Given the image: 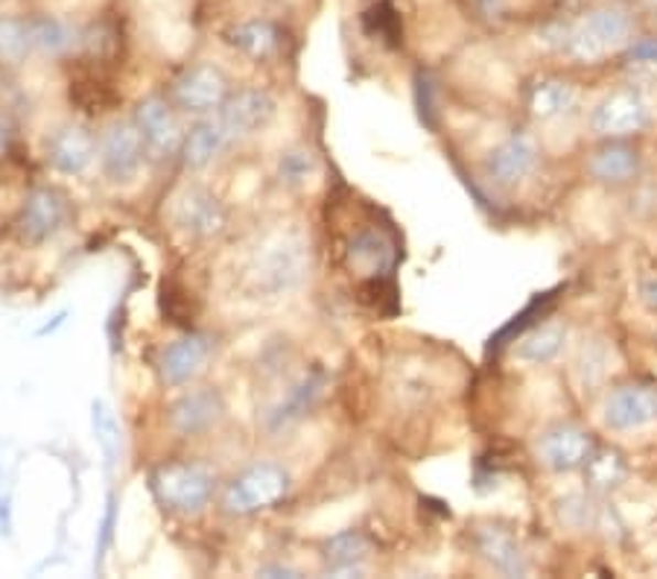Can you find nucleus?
<instances>
[{
	"instance_id": "nucleus-1",
	"label": "nucleus",
	"mask_w": 657,
	"mask_h": 579,
	"mask_svg": "<svg viewBox=\"0 0 657 579\" xmlns=\"http://www.w3.org/2000/svg\"><path fill=\"white\" fill-rule=\"evenodd\" d=\"M634 42L632 9L620 0H600L575 18L567 21L561 51L575 62H600L611 51L628 47Z\"/></svg>"
},
{
	"instance_id": "nucleus-2",
	"label": "nucleus",
	"mask_w": 657,
	"mask_h": 579,
	"mask_svg": "<svg viewBox=\"0 0 657 579\" xmlns=\"http://www.w3.org/2000/svg\"><path fill=\"white\" fill-rule=\"evenodd\" d=\"M150 492L164 513L193 518L205 513L217 495V474L193 460L161 462L150 471Z\"/></svg>"
},
{
	"instance_id": "nucleus-3",
	"label": "nucleus",
	"mask_w": 657,
	"mask_h": 579,
	"mask_svg": "<svg viewBox=\"0 0 657 579\" xmlns=\"http://www.w3.org/2000/svg\"><path fill=\"white\" fill-rule=\"evenodd\" d=\"M308 276V249L295 235H272L251 253L246 285L251 293H290Z\"/></svg>"
},
{
	"instance_id": "nucleus-4",
	"label": "nucleus",
	"mask_w": 657,
	"mask_h": 579,
	"mask_svg": "<svg viewBox=\"0 0 657 579\" xmlns=\"http://www.w3.org/2000/svg\"><path fill=\"white\" fill-rule=\"evenodd\" d=\"M292 478L281 462L258 460L237 471L223 486V510L234 518L267 513L290 495Z\"/></svg>"
},
{
	"instance_id": "nucleus-5",
	"label": "nucleus",
	"mask_w": 657,
	"mask_h": 579,
	"mask_svg": "<svg viewBox=\"0 0 657 579\" xmlns=\"http://www.w3.org/2000/svg\"><path fill=\"white\" fill-rule=\"evenodd\" d=\"M228 94H231L228 74L214 62L187 65L170 85V103L184 115H193V118L214 115L228 100Z\"/></svg>"
},
{
	"instance_id": "nucleus-6",
	"label": "nucleus",
	"mask_w": 657,
	"mask_h": 579,
	"mask_svg": "<svg viewBox=\"0 0 657 579\" xmlns=\"http://www.w3.org/2000/svg\"><path fill=\"white\" fill-rule=\"evenodd\" d=\"M147 156L150 152H147L143 135L134 120H111L97 141V161H100L103 176L115 185H126V182L138 179Z\"/></svg>"
},
{
	"instance_id": "nucleus-7",
	"label": "nucleus",
	"mask_w": 657,
	"mask_h": 579,
	"mask_svg": "<svg viewBox=\"0 0 657 579\" xmlns=\"http://www.w3.org/2000/svg\"><path fill=\"white\" fill-rule=\"evenodd\" d=\"M225 416V398L214 386H191L175 395L166 407V428L175 437L196 439L217 428Z\"/></svg>"
},
{
	"instance_id": "nucleus-8",
	"label": "nucleus",
	"mask_w": 657,
	"mask_h": 579,
	"mask_svg": "<svg viewBox=\"0 0 657 579\" xmlns=\"http://www.w3.org/2000/svg\"><path fill=\"white\" fill-rule=\"evenodd\" d=\"M211 354H214V336L202 334V331H187V334L175 336L173 343L161 349L155 372L159 380L166 389H184L193 380L200 378L205 366H208Z\"/></svg>"
},
{
	"instance_id": "nucleus-9",
	"label": "nucleus",
	"mask_w": 657,
	"mask_h": 579,
	"mask_svg": "<svg viewBox=\"0 0 657 579\" xmlns=\"http://www.w3.org/2000/svg\"><path fill=\"white\" fill-rule=\"evenodd\" d=\"M67 217H71V208H67L65 193L51 185L33 187L18 214V235L33 246L47 244L65 228Z\"/></svg>"
},
{
	"instance_id": "nucleus-10",
	"label": "nucleus",
	"mask_w": 657,
	"mask_h": 579,
	"mask_svg": "<svg viewBox=\"0 0 657 579\" xmlns=\"http://www.w3.org/2000/svg\"><path fill=\"white\" fill-rule=\"evenodd\" d=\"M175 106L159 94H152L147 100L138 103L132 120L138 124L143 135V143H147V152L155 156V159H173L182 152L184 143V129L179 124V115H175Z\"/></svg>"
},
{
	"instance_id": "nucleus-11",
	"label": "nucleus",
	"mask_w": 657,
	"mask_h": 579,
	"mask_svg": "<svg viewBox=\"0 0 657 579\" xmlns=\"http://www.w3.org/2000/svg\"><path fill=\"white\" fill-rule=\"evenodd\" d=\"M173 223L191 240H211L228 228V208L208 187L193 185L175 200Z\"/></svg>"
},
{
	"instance_id": "nucleus-12",
	"label": "nucleus",
	"mask_w": 657,
	"mask_h": 579,
	"mask_svg": "<svg viewBox=\"0 0 657 579\" xmlns=\"http://www.w3.org/2000/svg\"><path fill=\"white\" fill-rule=\"evenodd\" d=\"M274 109H278V103L267 88H240V92L228 94V100L217 109V118L228 138L237 143L267 129L269 120L274 118Z\"/></svg>"
},
{
	"instance_id": "nucleus-13",
	"label": "nucleus",
	"mask_w": 657,
	"mask_h": 579,
	"mask_svg": "<svg viewBox=\"0 0 657 579\" xmlns=\"http://www.w3.org/2000/svg\"><path fill=\"white\" fill-rule=\"evenodd\" d=\"M395 264H398L395 240L380 228H359L345 244V267L351 269V276L368 278L371 285H380L384 278H389Z\"/></svg>"
},
{
	"instance_id": "nucleus-14",
	"label": "nucleus",
	"mask_w": 657,
	"mask_h": 579,
	"mask_svg": "<svg viewBox=\"0 0 657 579\" xmlns=\"http://www.w3.org/2000/svg\"><path fill=\"white\" fill-rule=\"evenodd\" d=\"M538 168V143L532 135L511 132L506 141H499L488 159H485L483 170L485 179L497 187H511L517 182L532 176V170Z\"/></svg>"
},
{
	"instance_id": "nucleus-15",
	"label": "nucleus",
	"mask_w": 657,
	"mask_h": 579,
	"mask_svg": "<svg viewBox=\"0 0 657 579\" xmlns=\"http://www.w3.org/2000/svg\"><path fill=\"white\" fill-rule=\"evenodd\" d=\"M44 156H47V164L62 176H83L97 161V138L91 129L79 124H65L47 135Z\"/></svg>"
},
{
	"instance_id": "nucleus-16",
	"label": "nucleus",
	"mask_w": 657,
	"mask_h": 579,
	"mask_svg": "<svg viewBox=\"0 0 657 579\" xmlns=\"http://www.w3.org/2000/svg\"><path fill=\"white\" fill-rule=\"evenodd\" d=\"M646 124H649V106L643 100V94L634 88H620V92L607 94L591 118L593 132L605 135V138H625V135L640 132Z\"/></svg>"
},
{
	"instance_id": "nucleus-17",
	"label": "nucleus",
	"mask_w": 657,
	"mask_h": 579,
	"mask_svg": "<svg viewBox=\"0 0 657 579\" xmlns=\"http://www.w3.org/2000/svg\"><path fill=\"white\" fill-rule=\"evenodd\" d=\"M535 451L547 469L575 471L584 469V462L593 457V439L588 430L575 428V425H556L538 437Z\"/></svg>"
},
{
	"instance_id": "nucleus-18",
	"label": "nucleus",
	"mask_w": 657,
	"mask_h": 579,
	"mask_svg": "<svg viewBox=\"0 0 657 579\" xmlns=\"http://www.w3.org/2000/svg\"><path fill=\"white\" fill-rule=\"evenodd\" d=\"M657 421V389L649 384H625L607 395L605 425L611 430H640Z\"/></svg>"
},
{
	"instance_id": "nucleus-19",
	"label": "nucleus",
	"mask_w": 657,
	"mask_h": 579,
	"mask_svg": "<svg viewBox=\"0 0 657 579\" xmlns=\"http://www.w3.org/2000/svg\"><path fill=\"white\" fill-rule=\"evenodd\" d=\"M474 550L492 565L494 571L506 573V577H526L529 573V562L517 545L515 533L499 527V524H480L474 529Z\"/></svg>"
},
{
	"instance_id": "nucleus-20",
	"label": "nucleus",
	"mask_w": 657,
	"mask_h": 579,
	"mask_svg": "<svg viewBox=\"0 0 657 579\" xmlns=\"http://www.w3.org/2000/svg\"><path fill=\"white\" fill-rule=\"evenodd\" d=\"M231 138L225 132V127L219 124L217 111L214 115H205V118H196L187 132H184V143H182V161L187 170H205L208 164L223 156L228 147H231Z\"/></svg>"
},
{
	"instance_id": "nucleus-21",
	"label": "nucleus",
	"mask_w": 657,
	"mask_h": 579,
	"mask_svg": "<svg viewBox=\"0 0 657 579\" xmlns=\"http://www.w3.org/2000/svg\"><path fill=\"white\" fill-rule=\"evenodd\" d=\"M225 44H231L234 51L249 56L255 62L274 60L283 47V33L281 26L269 21V18H249L240 24L228 26L223 33Z\"/></svg>"
},
{
	"instance_id": "nucleus-22",
	"label": "nucleus",
	"mask_w": 657,
	"mask_h": 579,
	"mask_svg": "<svg viewBox=\"0 0 657 579\" xmlns=\"http://www.w3.org/2000/svg\"><path fill=\"white\" fill-rule=\"evenodd\" d=\"M371 556V542L359 529H342L325 542V565L336 577H359Z\"/></svg>"
},
{
	"instance_id": "nucleus-23",
	"label": "nucleus",
	"mask_w": 657,
	"mask_h": 579,
	"mask_svg": "<svg viewBox=\"0 0 657 579\" xmlns=\"http://www.w3.org/2000/svg\"><path fill=\"white\" fill-rule=\"evenodd\" d=\"M588 170H591L593 179L600 182H611V185H620V182H628V179L637 176L640 170V152L628 147L623 141H611L602 143L600 150L593 152L591 161H588Z\"/></svg>"
},
{
	"instance_id": "nucleus-24",
	"label": "nucleus",
	"mask_w": 657,
	"mask_h": 579,
	"mask_svg": "<svg viewBox=\"0 0 657 579\" xmlns=\"http://www.w3.org/2000/svg\"><path fill=\"white\" fill-rule=\"evenodd\" d=\"M322 389H325V375H322V372L316 369V372H310V375H304V378L292 386L290 393H287V398H283L278 407L269 410L267 428L281 430L287 428V425H292V421H299L301 416H304V412L319 401Z\"/></svg>"
},
{
	"instance_id": "nucleus-25",
	"label": "nucleus",
	"mask_w": 657,
	"mask_h": 579,
	"mask_svg": "<svg viewBox=\"0 0 657 579\" xmlns=\"http://www.w3.org/2000/svg\"><path fill=\"white\" fill-rule=\"evenodd\" d=\"M33 24V47L35 53L42 56H51V60H62L67 53H74L76 44H83V35L76 30L71 21L56 15H33L30 18Z\"/></svg>"
},
{
	"instance_id": "nucleus-26",
	"label": "nucleus",
	"mask_w": 657,
	"mask_h": 579,
	"mask_svg": "<svg viewBox=\"0 0 657 579\" xmlns=\"http://www.w3.org/2000/svg\"><path fill=\"white\" fill-rule=\"evenodd\" d=\"M573 103L575 88L567 79H558V76H543L529 88V111L538 120L561 118L564 111L573 109Z\"/></svg>"
},
{
	"instance_id": "nucleus-27",
	"label": "nucleus",
	"mask_w": 657,
	"mask_h": 579,
	"mask_svg": "<svg viewBox=\"0 0 657 579\" xmlns=\"http://www.w3.org/2000/svg\"><path fill=\"white\" fill-rule=\"evenodd\" d=\"M564 340H567L564 325H556V322L541 325V322H538V325L529 328V331L517 340L520 345L515 349V354L520 357V361L543 366V363L556 361L558 352L564 349Z\"/></svg>"
},
{
	"instance_id": "nucleus-28",
	"label": "nucleus",
	"mask_w": 657,
	"mask_h": 579,
	"mask_svg": "<svg viewBox=\"0 0 657 579\" xmlns=\"http://www.w3.org/2000/svg\"><path fill=\"white\" fill-rule=\"evenodd\" d=\"M30 53H35L30 18L0 15V67L24 65Z\"/></svg>"
},
{
	"instance_id": "nucleus-29",
	"label": "nucleus",
	"mask_w": 657,
	"mask_h": 579,
	"mask_svg": "<svg viewBox=\"0 0 657 579\" xmlns=\"http://www.w3.org/2000/svg\"><path fill=\"white\" fill-rule=\"evenodd\" d=\"M558 290H561V287H556V290H547V293L535 296L532 302L526 304L524 311L517 313V317H511V320H508L506 325L499 328L497 334L492 336V345H488V349H494V352H497V349H503V345L517 343V340H520V336H524L526 331H529V328L538 325V322H541L543 317H547V313L552 311V304H556V293H558Z\"/></svg>"
},
{
	"instance_id": "nucleus-30",
	"label": "nucleus",
	"mask_w": 657,
	"mask_h": 579,
	"mask_svg": "<svg viewBox=\"0 0 657 579\" xmlns=\"http://www.w3.org/2000/svg\"><path fill=\"white\" fill-rule=\"evenodd\" d=\"M584 478L593 489H607L620 486L625 480V462L620 453L614 451H593V457L584 462Z\"/></svg>"
},
{
	"instance_id": "nucleus-31",
	"label": "nucleus",
	"mask_w": 657,
	"mask_h": 579,
	"mask_svg": "<svg viewBox=\"0 0 657 579\" xmlns=\"http://www.w3.org/2000/svg\"><path fill=\"white\" fill-rule=\"evenodd\" d=\"M363 30L371 39H384L389 44H398L403 35V24H400L398 9L391 7L389 0H377L375 7L363 12Z\"/></svg>"
},
{
	"instance_id": "nucleus-32",
	"label": "nucleus",
	"mask_w": 657,
	"mask_h": 579,
	"mask_svg": "<svg viewBox=\"0 0 657 579\" xmlns=\"http://www.w3.org/2000/svg\"><path fill=\"white\" fill-rule=\"evenodd\" d=\"M91 410L94 437H97V446L103 448L106 465L111 469L117 462V457H120V425H117L115 412L109 410V404L106 401H94Z\"/></svg>"
},
{
	"instance_id": "nucleus-33",
	"label": "nucleus",
	"mask_w": 657,
	"mask_h": 579,
	"mask_svg": "<svg viewBox=\"0 0 657 579\" xmlns=\"http://www.w3.org/2000/svg\"><path fill=\"white\" fill-rule=\"evenodd\" d=\"M313 173V156L308 150H290L283 152L281 161H278V176L287 185H301L308 182V176Z\"/></svg>"
},
{
	"instance_id": "nucleus-34",
	"label": "nucleus",
	"mask_w": 657,
	"mask_h": 579,
	"mask_svg": "<svg viewBox=\"0 0 657 579\" xmlns=\"http://www.w3.org/2000/svg\"><path fill=\"white\" fill-rule=\"evenodd\" d=\"M416 106L427 127L435 129V83L427 71L416 74Z\"/></svg>"
},
{
	"instance_id": "nucleus-35",
	"label": "nucleus",
	"mask_w": 657,
	"mask_h": 579,
	"mask_svg": "<svg viewBox=\"0 0 657 579\" xmlns=\"http://www.w3.org/2000/svg\"><path fill=\"white\" fill-rule=\"evenodd\" d=\"M625 60L637 62V65H657V35H646V39L628 44Z\"/></svg>"
},
{
	"instance_id": "nucleus-36",
	"label": "nucleus",
	"mask_w": 657,
	"mask_h": 579,
	"mask_svg": "<svg viewBox=\"0 0 657 579\" xmlns=\"http://www.w3.org/2000/svg\"><path fill=\"white\" fill-rule=\"evenodd\" d=\"M467 7L480 21H503L511 9V0H467Z\"/></svg>"
},
{
	"instance_id": "nucleus-37",
	"label": "nucleus",
	"mask_w": 657,
	"mask_h": 579,
	"mask_svg": "<svg viewBox=\"0 0 657 579\" xmlns=\"http://www.w3.org/2000/svg\"><path fill=\"white\" fill-rule=\"evenodd\" d=\"M115 524H117V501L115 495H109V504H106V515H103L100 524V545H97V559L103 562V556L109 550L111 538H115Z\"/></svg>"
},
{
	"instance_id": "nucleus-38",
	"label": "nucleus",
	"mask_w": 657,
	"mask_h": 579,
	"mask_svg": "<svg viewBox=\"0 0 657 579\" xmlns=\"http://www.w3.org/2000/svg\"><path fill=\"white\" fill-rule=\"evenodd\" d=\"M15 143H18L15 124H12V118H9L7 111H0V164L12 156Z\"/></svg>"
},
{
	"instance_id": "nucleus-39",
	"label": "nucleus",
	"mask_w": 657,
	"mask_h": 579,
	"mask_svg": "<svg viewBox=\"0 0 657 579\" xmlns=\"http://www.w3.org/2000/svg\"><path fill=\"white\" fill-rule=\"evenodd\" d=\"M640 299L646 302L649 311L657 313V272H649V276L640 278Z\"/></svg>"
},
{
	"instance_id": "nucleus-40",
	"label": "nucleus",
	"mask_w": 657,
	"mask_h": 579,
	"mask_svg": "<svg viewBox=\"0 0 657 579\" xmlns=\"http://www.w3.org/2000/svg\"><path fill=\"white\" fill-rule=\"evenodd\" d=\"M0 536H12V506L7 495H0Z\"/></svg>"
},
{
	"instance_id": "nucleus-41",
	"label": "nucleus",
	"mask_w": 657,
	"mask_h": 579,
	"mask_svg": "<svg viewBox=\"0 0 657 579\" xmlns=\"http://www.w3.org/2000/svg\"><path fill=\"white\" fill-rule=\"evenodd\" d=\"M258 577H301V573L290 565H263L258 568Z\"/></svg>"
},
{
	"instance_id": "nucleus-42",
	"label": "nucleus",
	"mask_w": 657,
	"mask_h": 579,
	"mask_svg": "<svg viewBox=\"0 0 657 579\" xmlns=\"http://www.w3.org/2000/svg\"><path fill=\"white\" fill-rule=\"evenodd\" d=\"M643 3H646V7H651V9H657V0H643Z\"/></svg>"
}]
</instances>
